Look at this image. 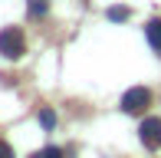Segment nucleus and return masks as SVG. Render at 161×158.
Here are the masks:
<instances>
[{"instance_id":"obj_1","label":"nucleus","mask_w":161,"mask_h":158,"mask_svg":"<svg viewBox=\"0 0 161 158\" xmlns=\"http://www.w3.org/2000/svg\"><path fill=\"white\" fill-rule=\"evenodd\" d=\"M23 49H26V43H23V30H20V26H3V30H0V56L20 59Z\"/></svg>"},{"instance_id":"obj_2","label":"nucleus","mask_w":161,"mask_h":158,"mask_svg":"<svg viewBox=\"0 0 161 158\" xmlns=\"http://www.w3.org/2000/svg\"><path fill=\"white\" fill-rule=\"evenodd\" d=\"M151 105V92L145 89V86H135V89H128L125 96H122V109L131 112V116H138V112H145Z\"/></svg>"},{"instance_id":"obj_3","label":"nucleus","mask_w":161,"mask_h":158,"mask_svg":"<svg viewBox=\"0 0 161 158\" xmlns=\"http://www.w3.org/2000/svg\"><path fill=\"white\" fill-rule=\"evenodd\" d=\"M138 138H142L145 148L158 152V148H161V119H145L142 128H138Z\"/></svg>"},{"instance_id":"obj_4","label":"nucleus","mask_w":161,"mask_h":158,"mask_svg":"<svg viewBox=\"0 0 161 158\" xmlns=\"http://www.w3.org/2000/svg\"><path fill=\"white\" fill-rule=\"evenodd\" d=\"M145 37H148V43L161 53V20H151V23L145 26Z\"/></svg>"},{"instance_id":"obj_5","label":"nucleus","mask_w":161,"mask_h":158,"mask_svg":"<svg viewBox=\"0 0 161 158\" xmlns=\"http://www.w3.org/2000/svg\"><path fill=\"white\" fill-rule=\"evenodd\" d=\"M40 125L46 128V132H53L56 128V112L53 109H40Z\"/></svg>"},{"instance_id":"obj_6","label":"nucleus","mask_w":161,"mask_h":158,"mask_svg":"<svg viewBox=\"0 0 161 158\" xmlns=\"http://www.w3.org/2000/svg\"><path fill=\"white\" fill-rule=\"evenodd\" d=\"M108 20H112V23H125L128 20V7H112V10H108Z\"/></svg>"},{"instance_id":"obj_7","label":"nucleus","mask_w":161,"mask_h":158,"mask_svg":"<svg viewBox=\"0 0 161 158\" xmlns=\"http://www.w3.org/2000/svg\"><path fill=\"white\" fill-rule=\"evenodd\" d=\"M30 10H33V17H43V13H46V3H43V0H33Z\"/></svg>"},{"instance_id":"obj_8","label":"nucleus","mask_w":161,"mask_h":158,"mask_svg":"<svg viewBox=\"0 0 161 158\" xmlns=\"http://www.w3.org/2000/svg\"><path fill=\"white\" fill-rule=\"evenodd\" d=\"M0 158H13V148H10V145H7V142H3V138H0Z\"/></svg>"},{"instance_id":"obj_9","label":"nucleus","mask_w":161,"mask_h":158,"mask_svg":"<svg viewBox=\"0 0 161 158\" xmlns=\"http://www.w3.org/2000/svg\"><path fill=\"white\" fill-rule=\"evenodd\" d=\"M43 152H46V158H63V152H59V148H53V145L43 148Z\"/></svg>"},{"instance_id":"obj_10","label":"nucleus","mask_w":161,"mask_h":158,"mask_svg":"<svg viewBox=\"0 0 161 158\" xmlns=\"http://www.w3.org/2000/svg\"><path fill=\"white\" fill-rule=\"evenodd\" d=\"M30 158H46V152H36V155H30Z\"/></svg>"}]
</instances>
